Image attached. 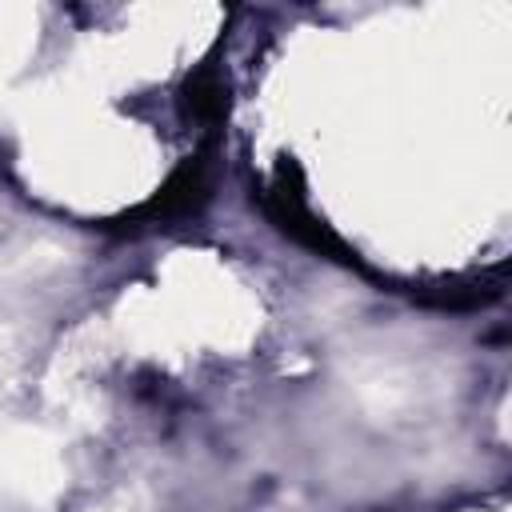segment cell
Listing matches in <instances>:
<instances>
[{
    "instance_id": "obj_2",
    "label": "cell",
    "mask_w": 512,
    "mask_h": 512,
    "mask_svg": "<svg viewBox=\"0 0 512 512\" xmlns=\"http://www.w3.org/2000/svg\"><path fill=\"white\" fill-rule=\"evenodd\" d=\"M208 192H212V180H208V156H196V160H184L168 180L164 188L144 200L140 208L108 220V228H140V224H168V220H184V216H196L204 204H208Z\"/></svg>"
},
{
    "instance_id": "obj_1",
    "label": "cell",
    "mask_w": 512,
    "mask_h": 512,
    "mask_svg": "<svg viewBox=\"0 0 512 512\" xmlns=\"http://www.w3.org/2000/svg\"><path fill=\"white\" fill-rule=\"evenodd\" d=\"M260 208H264V216H268L284 236H292L296 244H304V248H312V252H320V256H328V260H336V264H344V268H360L356 252L308 208V200H304V172H300L296 160L284 156V160L276 164L272 184L260 192Z\"/></svg>"
},
{
    "instance_id": "obj_4",
    "label": "cell",
    "mask_w": 512,
    "mask_h": 512,
    "mask_svg": "<svg viewBox=\"0 0 512 512\" xmlns=\"http://www.w3.org/2000/svg\"><path fill=\"white\" fill-rule=\"evenodd\" d=\"M504 296V272H496L492 280H452V284H436L416 292L420 304L428 308H448V312H472V308H488Z\"/></svg>"
},
{
    "instance_id": "obj_3",
    "label": "cell",
    "mask_w": 512,
    "mask_h": 512,
    "mask_svg": "<svg viewBox=\"0 0 512 512\" xmlns=\"http://www.w3.org/2000/svg\"><path fill=\"white\" fill-rule=\"evenodd\" d=\"M180 108L196 124H220L228 112V80L212 64H200L180 88Z\"/></svg>"
}]
</instances>
